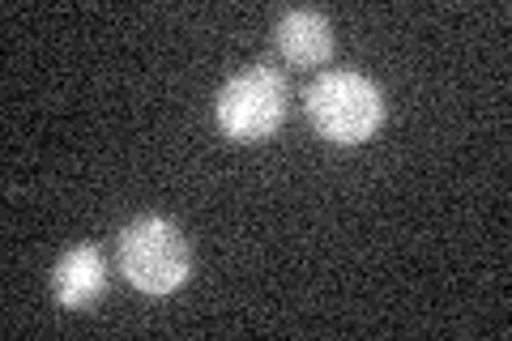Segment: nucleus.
<instances>
[{
  "label": "nucleus",
  "instance_id": "1",
  "mask_svg": "<svg viewBox=\"0 0 512 341\" xmlns=\"http://www.w3.org/2000/svg\"><path fill=\"white\" fill-rule=\"evenodd\" d=\"M291 111V86L274 64H248L239 69L214 99V124L222 137L239 145H261L286 124Z\"/></svg>",
  "mask_w": 512,
  "mask_h": 341
},
{
  "label": "nucleus",
  "instance_id": "2",
  "mask_svg": "<svg viewBox=\"0 0 512 341\" xmlns=\"http://www.w3.org/2000/svg\"><path fill=\"white\" fill-rule=\"evenodd\" d=\"M308 124L333 145H363L380 133L384 124V94L372 77L363 73H325L303 94Z\"/></svg>",
  "mask_w": 512,
  "mask_h": 341
},
{
  "label": "nucleus",
  "instance_id": "3",
  "mask_svg": "<svg viewBox=\"0 0 512 341\" xmlns=\"http://www.w3.org/2000/svg\"><path fill=\"white\" fill-rule=\"evenodd\" d=\"M120 273L141 295H171L192 273V243L171 218H137L120 231Z\"/></svg>",
  "mask_w": 512,
  "mask_h": 341
},
{
  "label": "nucleus",
  "instance_id": "4",
  "mask_svg": "<svg viewBox=\"0 0 512 341\" xmlns=\"http://www.w3.org/2000/svg\"><path fill=\"white\" fill-rule=\"evenodd\" d=\"M107 290V265L94 243H77L56 261L52 269V295L69 312H86V307Z\"/></svg>",
  "mask_w": 512,
  "mask_h": 341
},
{
  "label": "nucleus",
  "instance_id": "5",
  "mask_svg": "<svg viewBox=\"0 0 512 341\" xmlns=\"http://www.w3.org/2000/svg\"><path fill=\"white\" fill-rule=\"evenodd\" d=\"M278 56L295 69H316L333 56V26L320 9H291L274 26Z\"/></svg>",
  "mask_w": 512,
  "mask_h": 341
}]
</instances>
